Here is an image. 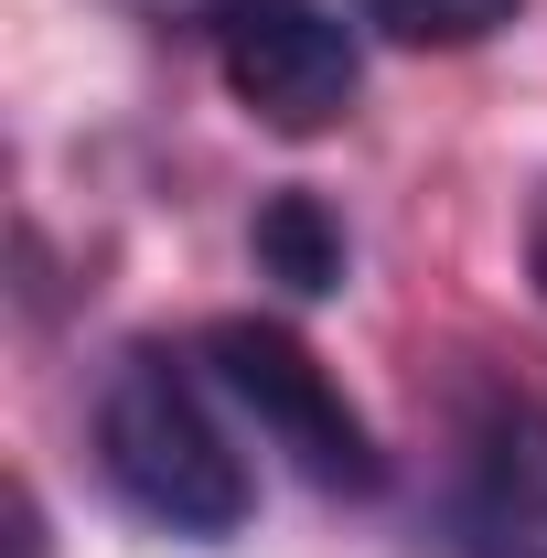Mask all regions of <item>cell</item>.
<instances>
[{
  "label": "cell",
  "instance_id": "277c9868",
  "mask_svg": "<svg viewBox=\"0 0 547 558\" xmlns=\"http://www.w3.org/2000/svg\"><path fill=\"white\" fill-rule=\"evenodd\" d=\"M451 558H547V398L483 387L451 451Z\"/></svg>",
  "mask_w": 547,
  "mask_h": 558
},
{
  "label": "cell",
  "instance_id": "6da1fadb",
  "mask_svg": "<svg viewBox=\"0 0 547 558\" xmlns=\"http://www.w3.org/2000/svg\"><path fill=\"white\" fill-rule=\"evenodd\" d=\"M97 473L130 505L139 526L161 537H194V548H226L247 537L258 515V473L226 429V387L205 376V354L183 344H130L97 387Z\"/></svg>",
  "mask_w": 547,
  "mask_h": 558
},
{
  "label": "cell",
  "instance_id": "3957f363",
  "mask_svg": "<svg viewBox=\"0 0 547 558\" xmlns=\"http://www.w3.org/2000/svg\"><path fill=\"white\" fill-rule=\"evenodd\" d=\"M215 75L226 97L279 140H323L354 119V86H365V54H354V22L333 0H226L205 22Z\"/></svg>",
  "mask_w": 547,
  "mask_h": 558
},
{
  "label": "cell",
  "instance_id": "52a82bcc",
  "mask_svg": "<svg viewBox=\"0 0 547 558\" xmlns=\"http://www.w3.org/2000/svg\"><path fill=\"white\" fill-rule=\"evenodd\" d=\"M11 558H54V537H44V505H33V494L11 505Z\"/></svg>",
  "mask_w": 547,
  "mask_h": 558
},
{
  "label": "cell",
  "instance_id": "9c48e42d",
  "mask_svg": "<svg viewBox=\"0 0 547 558\" xmlns=\"http://www.w3.org/2000/svg\"><path fill=\"white\" fill-rule=\"evenodd\" d=\"M150 11H183V22H215L226 0H150Z\"/></svg>",
  "mask_w": 547,
  "mask_h": 558
},
{
  "label": "cell",
  "instance_id": "5b68a950",
  "mask_svg": "<svg viewBox=\"0 0 547 558\" xmlns=\"http://www.w3.org/2000/svg\"><path fill=\"white\" fill-rule=\"evenodd\" d=\"M247 258H258V279H279L290 301H333L343 269H354V247H343V215L312 194V183H279L269 205H258V226H247Z\"/></svg>",
  "mask_w": 547,
  "mask_h": 558
},
{
  "label": "cell",
  "instance_id": "7a4b0ae2",
  "mask_svg": "<svg viewBox=\"0 0 547 558\" xmlns=\"http://www.w3.org/2000/svg\"><path fill=\"white\" fill-rule=\"evenodd\" d=\"M194 354H205V376L226 387V409L258 418V440L312 494H354V505L387 494V451H376L365 409L343 398V376L290 323H269V312H215L205 333H194Z\"/></svg>",
  "mask_w": 547,
  "mask_h": 558
},
{
  "label": "cell",
  "instance_id": "ba28073f",
  "mask_svg": "<svg viewBox=\"0 0 547 558\" xmlns=\"http://www.w3.org/2000/svg\"><path fill=\"white\" fill-rule=\"evenodd\" d=\"M526 279H537V301H547V194H537V215H526Z\"/></svg>",
  "mask_w": 547,
  "mask_h": 558
},
{
  "label": "cell",
  "instance_id": "8992f818",
  "mask_svg": "<svg viewBox=\"0 0 547 558\" xmlns=\"http://www.w3.org/2000/svg\"><path fill=\"white\" fill-rule=\"evenodd\" d=\"M526 0H354V22L398 54H473L494 33H515Z\"/></svg>",
  "mask_w": 547,
  "mask_h": 558
}]
</instances>
